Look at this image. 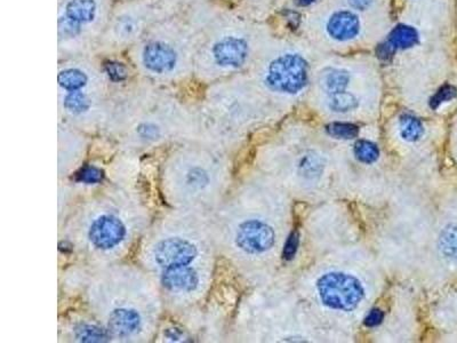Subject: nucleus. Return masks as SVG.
<instances>
[{
  "label": "nucleus",
  "mask_w": 457,
  "mask_h": 343,
  "mask_svg": "<svg viewBox=\"0 0 457 343\" xmlns=\"http://www.w3.org/2000/svg\"><path fill=\"white\" fill-rule=\"evenodd\" d=\"M103 8V0H63L58 13L60 40L74 42L79 37H86L99 26Z\"/></svg>",
  "instance_id": "1"
},
{
  "label": "nucleus",
  "mask_w": 457,
  "mask_h": 343,
  "mask_svg": "<svg viewBox=\"0 0 457 343\" xmlns=\"http://www.w3.org/2000/svg\"><path fill=\"white\" fill-rule=\"evenodd\" d=\"M316 291L323 305L332 310H353L364 296L358 279L343 273H325L316 282Z\"/></svg>",
  "instance_id": "2"
},
{
  "label": "nucleus",
  "mask_w": 457,
  "mask_h": 343,
  "mask_svg": "<svg viewBox=\"0 0 457 343\" xmlns=\"http://www.w3.org/2000/svg\"><path fill=\"white\" fill-rule=\"evenodd\" d=\"M183 46L168 37L147 39L138 51L140 65L147 74L165 77L175 74L184 65Z\"/></svg>",
  "instance_id": "3"
},
{
  "label": "nucleus",
  "mask_w": 457,
  "mask_h": 343,
  "mask_svg": "<svg viewBox=\"0 0 457 343\" xmlns=\"http://www.w3.org/2000/svg\"><path fill=\"white\" fill-rule=\"evenodd\" d=\"M307 81V62L296 54L282 55L275 58L264 74V83L268 88L278 93H298Z\"/></svg>",
  "instance_id": "4"
},
{
  "label": "nucleus",
  "mask_w": 457,
  "mask_h": 343,
  "mask_svg": "<svg viewBox=\"0 0 457 343\" xmlns=\"http://www.w3.org/2000/svg\"><path fill=\"white\" fill-rule=\"evenodd\" d=\"M248 55L250 46L243 37L225 35L211 42L205 54L200 55L199 65H209L218 69H236L246 62Z\"/></svg>",
  "instance_id": "5"
},
{
  "label": "nucleus",
  "mask_w": 457,
  "mask_h": 343,
  "mask_svg": "<svg viewBox=\"0 0 457 343\" xmlns=\"http://www.w3.org/2000/svg\"><path fill=\"white\" fill-rule=\"evenodd\" d=\"M198 247L186 238H165L154 245L152 257L163 270L190 266L198 257Z\"/></svg>",
  "instance_id": "6"
},
{
  "label": "nucleus",
  "mask_w": 457,
  "mask_h": 343,
  "mask_svg": "<svg viewBox=\"0 0 457 343\" xmlns=\"http://www.w3.org/2000/svg\"><path fill=\"white\" fill-rule=\"evenodd\" d=\"M234 241L245 253L263 254L275 245V232L266 222L250 218L238 225Z\"/></svg>",
  "instance_id": "7"
},
{
  "label": "nucleus",
  "mask_w": 457,
  "mask_h": 343,
  "mask_svg": "<svg viewBox=\"0 0 457 343\" xmlns=\"http://www.w3.org/2000/svg\"><path fill=\"white\" fill-rule=\"evenodd\" d=\"M126 225L115 215L103 214L96 218L88 229V238L94 247L101 250H113L125 239Z\"/></svg>",
  "instance_id": "8"
},
{
  "label": "nucleus",
  "mask_w": 457,
  "mask_h": 343,
  "mask_svg": "<svg viewBox=\"0 0 457 343\" xmlns=\"http://www.w3.org/2000/svg\"><path fill=\"white\" fill-rule=\"evenodd\" d=\"M161 282L170 292L192 293L198 289L200 277L192 266H176L163 270Z\"/></svg>",
  "instance_id": "9"
},
{
  "label": "nucleus",
  "mask_w": 457,
  "mask_h": 343,
  "mask_svg": "<svg viewBox=\"0 0 457 343\" xmlns=\"http://www.w3.org/2000/svg\"><path fill=\"white\" fill-rule=\"evenodd\" d=\"M108 325L109 330L117 337H131L141 330V314L135 309L117 308L111 311Z\"/></svg>",
  "instance_id": "10"
},
{
  "label": "nucleus",
  "mask_w": 457,
  "mask_h": 343,
  "mask_svg": "<svg viewBox=\"0 0 457 343\" xmlns=\"http://www.w3.org/2000/svg\"><path fill=\"white\" fill-rule=\"evenodd\" d=\"M327 33L335 40L346 42L355 38L360 30V22L355 14L341 10L332 14L327 22Z\"/></svg>",
  "instance_id": "11"
},
{
  "label": "nucleus",
  "mask_w": 457,
  "mask_h": 343,
  "mask_svg": "<svg viewBox=\"0 0 457 343\" xmlns=\"http://www.w3.org/2000/svg\"><path fill=\"white\" fill-rule=\"evenodd\" d=\"M142 29V15L135 12H126L115 19L113 35L120 42H129L136 38Z\"/></svg>",
  "instance_id": "12"
},
{
  "label": "nucleus",
  "mask_w": 457,
  "mask_h": 343,
  "mask_svg": "<svg viewBox=\"0 0 457 343\" xmlns=\"http://www.w3.org/2000/svg\"><path fill=\"white\" fill-rule=\"evenodd\" d=\"M62 106L67 113L72 115H81L92 109V97L87 92V87L81 90L63 92Z\"/></svg>",
  "instance_id": "13"
},
{
  "label": "nucleus",
  "mask_w": 457,
  "mask_h": 343,
  "mask_svg": "<svg viewBox=\"0 0 457 343\" xmlns=\"http://www.w3.org/2000/svg\"><path fill=\"white\" fill-rule=\"evenodd\" d=\"M419 40V35L410 26H399L391 33L387 46L392 51L396 49H408L415 45Z\"/></svg>",
  "instance_id": "14"
},
{
  "label": "nucleus",
  "mask_w": 457,
  "mask_h": 343,
  "mask_svg": "<svg viewBox=\"0 0 457 343\" xmlns=\"http://www.w3.org/2000/svg\"><path fill=\"white\" fill-rule=\"evenodd\" d=\"M348 81H350V76H348V71L342 70V69H332L323 74L321 83H323V90H326L327 93L332 94L346 90Z\"/></svg>",
  "instance_id": "15"
},
{
  "label": "nucleus",
  "mask_w": 457,
  "mask_h": 343,
  "mask_svg": "<svg viewBox=\"0 0 457 343\" xmlns=\"http://www.w3.org/2000/svg\"><path fill=\"white\" fill-rule=\"evenodd\" d=\"M438 244L444 257L457 261V223L447 225L442 231Z\"/></svg>",
  "instance_id": "16"
},
{
  "label": "nucleus",
  "mask_w": 457,
  "mask_h": 343,
  "mask_svg": "<svg viewBox=\"0 0 457 343\" xmlns=\"http://www.w3.org/2000/svg\"><path fill=\"white\" fill-rule=\"evenodd\" d=\"M358 99L353 94L348 93L346 90L330 94L328 97V108L332 113H346L352 110L357 109Z\"/></svg>",
  "instance_id": "17"
},
{
  "label": "nucleus",
  "mask_w": 457,
  "mask_h": 343,
  "mask_svg": "<svg viewBox=\"0 0 457 343\" xmlns=\"http://www.w3.org/2000/svg\"><path fill=\"white\" fill-rule=\"evenodd\" d=\"M323 159L316 154H307L300 158L298 161V173L305 179H316L320 177L323 173Z\"/></svg>",
  "instance_id": "18"
},
{
  "label": "nucleus",
  "mask_w": 457,
  "mask_h": 343,
  "mask_svg": "<svg viewBox=\"0 0 457 343\" xmlns=\"http://www.w3.org/2000/svg\"><path fill=\"white\" fill-rule=\"evenodd\" d=\"M399 131L403 140L408 142L417 141L423 134L422 122L412 115H403L400 119Z\"/></svg>",
  "instance_id": "19"
},
{
  "label": "nucleus",
  "mask_w": 457,
  "mask_h": 343,
  "mask_svg": "<svg viewBox=\"0 0 457 343\" xmlns=\"http://www.w3.org/2000/svg\"><path fill=\"white\" fill-rule=\"evenodd\" d=\"M355 154L359 161L364 163H373L378 161L380 152L376 145L371 142L358 141L355 145Z\"/></svg>",
  "instance_id": "20"
},
{
  "label": "nucleus",
  "mask_w": 457,
  "mask_h": 343,
  "mask_svg": "<svg viewBox=\"0 0 457 343\" xmlns=\"http://www.w3.org/2000/svg\"><path fill=\"white\" fill-rule=\"evenodd\" d=\"M76 337L83 342H101L106 340L108 335L102 328L93 325H79L76 328Z\"/></svg>",
  "instance_id": "21"
},
{
  "label": "nucleus",
  "mask_w": 457,
  "mask_h": 343,
  "mask_svg": "<svg viewBox=\"0 0 457 343\" xmlns=\"http://www.w3.org/2000/svg\"><path fill=\"white\" fill-rule=\"evenodd\" d=\"M328 133L336 138L350 140L357 138L359 131L358 127L348 122H334L328 127Z\"/></svg>",
  "instance_id": "22"
},
{
  "label": "nucleus",
  "mask_w": 457,
  "mask_h": 343,
  "mask_svg": "<svg viewBox=\"0 0 457 343\" xmlns=\"http://www.w3.org/2000/svg\"><path fill=\"white\" fill-rule=\"evenodd\" d=\"M186 186L189 189L202 190L207 186L208 177L207 173L202 168L193 167L191 170H188L186 177Z\"/></svg>",
  "instance_id": "23"
},
{
  "label": "nucleus",
  "mask_w": 457,
  "mask_h": 343,
  "mask_svg": "<svg viewBox=\"0 0 457 343\" xmlns=\"http://www.w3.org/2000/svg\"><path fill=\"white\" fill-rule=\"evenodd\" d=\"M103 177V170L99 167L87 166L78 173L77 180L85 184H96L102 182Z\"/></svg>",
  "instance_id": "24"
},
{
  "label": "nucleus",
  "mask_w": 457,
  "mask_h": 343,
  "mask_svg": "<svg viewBox=\"0 0 457 343\" xmlns=\"http://www.w3.org/2000/svg\"><path fill=\"white\" fill-rule=\"evenodd\" d=\"M456 90H455L453 86H444L442 87V90H439L438 93L435 94L433 99L431 101V106L433 109H437L442 103L447 102V101H451V99H455L456 97Z\"/></svg>",
  "instance_id": "25"
},
{
  "label": "nucleus",
  "mask_w": 457,
  "mask_h": 343,
  "mask_svg": "<svg viewBox=\"0 0 457 343\" xmlns=\"http://www.w3.org/2000/svg\"><path fill=\"white\" fill-rule=\"evenodd\" d=\"M106 71L111 81H122L126 78L125 67L120 65V63H108L106 65Z\"/></svg>",
  "instance_id": "26"
},
{
  "label": "nucleus",
  "mask_w": 457,
  "mask_h": 343,
  "mask_svg": "<svg viewBox=\"0 0 457 343\" xmlns=\"http://www.w3.org/2000/svg\"><path fill=\"white\" fill-rule=\"evenodd\" d=\"M298 247V234L293 232L288 238L287 243L284 245V257L286 260H291L294 257Z\"/></svg>",
  "instance_id": "27"
},
{
  "label": "nucleus",
  "mask_w": 457,
  "mask_h": 343,
  "mask_svg": "<svg viewBox=\"0 0 457 343\" xmlns=\"http://www.w3.org/2000/svg\"><path fill=\"white\" fill-rule=\"evenodd\" d=\"M138 134L144 138H156L159 135V129L157 126L151 124V122H143L138 126Z\"/></svg>",
  "instance_id": "28"
},
{
  "label": "nucleus",
  "mask_w": 457,
  "mask_h": 343,
  "mask_svg": "<svg viewBox=\"0 0 457 343\" xmlns=\"http://www.w3.org/2000/svg\"><path fill=\"white\" fill-rule=\"evenodd\" d=\"M384 314L383 312L378 309L371 311V314H368L367 318H366V325L367 326H376V325L380 324V321H383Z\"/></svg>",
  "instance_id": "29"
},
{
  "label": "nucleus",
  "mask_w": 457,
  "mask_h": 343,
  "mask_svg": "<svg viewBox=\"0 0 457 343\" xmlns=\"http://www.w3.org/2000/svg\"><path fill=\"white\" fill-rule=\"evenodd\" d=\"M373 0H348L350 6L353 7L355 10H364L371 6Z\"/></svg>",
  "instance_id": "30"
},
{
  "label": "nucleus",
  "mask_w": 457,
  "mask_h": 343,
  "mask_svg": "<svg viewBox=\"0 0 457 343\" xmlns=\"http://www.w3.org/2000/svg\"><path fill=\"white\" fill-rule=\"evenodd\" d=\"M314 0H298V3L302 6H305V5H309V3H312Z\"/></svg>",
  "instance_id": "31"
}]
</instances>
